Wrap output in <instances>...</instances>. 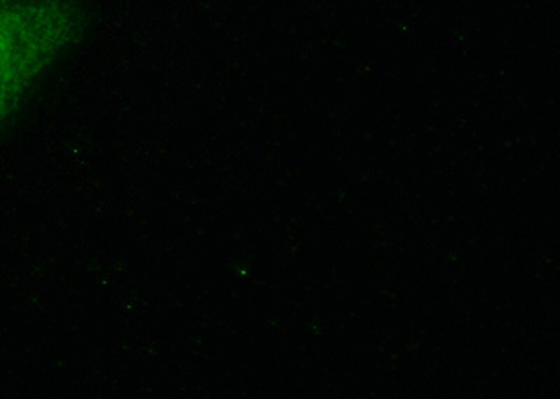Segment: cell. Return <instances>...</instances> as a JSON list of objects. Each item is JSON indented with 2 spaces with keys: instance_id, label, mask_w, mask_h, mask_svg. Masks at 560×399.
<instances>
[{
  "instance_id": "1",
  "label": "cell",
  "mask_w": 560,
  "mask_h": 399,
  "mask_svg": "<svg viewBox=\"0 0 560 399\" xmlns=\"http://www.w3.org/2000/svg\"><path fill=\"white\" fill-rule=\"evenodd\" d=\"M72 22L55 0H0V89L22 82L57 57Z\"/></svg>"
}]
</instances>
